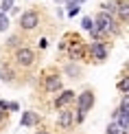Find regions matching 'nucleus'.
I'll use <instances>...</instances> for the list:
<instances>
[{"label": "nucleus", "mask_w": 129, "mask_h": 134, "mask_svg": "<svg viewBox=\"0 0 129 134\" xmlns=\"http://www.w3.org/2000/svg\"><path fill=\"white\" fill-rule=\"evenodd\" d=\"M120 110H127V112H129V94H127L125 99H122V103H120Z\"/></svg>", "instance_id": "nucleus-23"}, {"label": "nucleus", "mask_w": 129, "mask_h": 134, "mask_svg": "<svg viewBox=\"0 0 129 134\" xmlns=\"http://www.w3.org/2000/svg\"><path fill=\"white\" fill-rule=\"evenodd\" d=\"M2 11H9V9H13V0H2V7H0Z\"/></svg>", "instance_id": "nucleus-22"}, {"label": "nucleus", "mask_w": 129, "mask_h": 134, "mask_svg": "<svg viewBox=\"0 0 129 134\" xmlns=\"http://www.w3.org/2000/svg\"><path fill=\"white\" fill-rule=\"evenodd\" d=\"M15 62L20 66H24V68H29V66H33V62H35V53H33L31 48L22 46V48L15 51Z\"/></svg>", "instance_id": "nucleus-3"}, {"label": "nucleus", "mask_w": 129, "mask_h": 134, "mask_svg": "<svg viewBox=\"0 0 129 134\" xmlns=\"http://www.w3.org/2000/svg\"><path fill=\"white\" fill-rule=\"evenodd\" d=\"M101 7H103V11H107V13L112 15V13H116V9H118V2H116V0H107V2H103Z\"/></svg>", "instance_id": "nucleus-14"}, {"label": "nucleus", "mask_w": 129, "mask_h": 134, "mask_svg": "<svg viewBox=\"0 0 129 134\" xmlns=\"http://www.w3.org/2000/svg\"><path fill=\"white\" fill-rule=\"evenodd\" d=\"M92 105H94V92L92 90H83L79 97H77V121H81L85 119V114L92 110Z\"/></svg>", "instance_id": "nucleus-1"}, {"label": "nucleus", "mask_w": 129, "mask_h": 134, "mask_svg": "<svg viewBox=\"0 0 129 134\" xmlns=\"http://www.w3.org/2000/svg\"><path fill=\"white\" fill-rule=\"evenodd\" d=\"M79 2H85V0H79Z\"/></svg>", "instance_id": "nucleus-27"}, {"label": "nucleus", "mask_w": 129, "mask_h": 134, "mask_svg": "<svg viewBox=\"0 0 129 134\" xmlns=\"http://www.w3.org/2000/svg\"><path fill=\"white\" fill-rule=\"evenodd\" d=\"M85 51H90V48H85L83 46V42L79 40V37H75V42L70 44V59H83L85 57Z\"/></svg>", "instance_id": "nucleus-6"}, {"label": "nucleus", "mask_w": 129, "mask_h": 134, "mask_svg": "<svg viewBox=\"0 0 129 134\" xmlns=\"http://www.w3.org/2000/svg\"><path fill=\"white\" fill-rule=\"evenodd\" d=\"M70 101H75V92L72 90H64L57 99H55V108H64V105H68Z\"/></svg>", "instance_id": "nucleus-10"}, {"label": "nucleus", "mask_w": 129, "mask_h": 134, "mask_svg": "<svg viewBox=\"0 0 129 134\" xmlns=\"http://www.w3.org/2000/svg\"><path fill=\"white\" fill-rule=\"evenodd\" d=\"M127 94H129V92H127Z\"/></svg>", "instance_id": "nucleus-29"}, {"label": "nucleus", "mask_w": 129, "mask_h": 134, "mask_svg": "<svg viewBox=\"0 0 129 134\" xmlns=\"http://www.w3.org/2000/svg\"><path fill=\"white\" fill-rule=\"evenodd\" d=\"M66 72H68L72 79H75V77H81V68H79V66H75V64H68V66H66Z\"/></svg>", "instance_id": "nucleus-15"}, {"label": "nucleus", "mask_w": 129, "mask_h": 134, "mask_svg": "<svg viewBox=\"0 0 129 134\" xmlns=\"http://www.w3.org/2000/svg\"><path fill=\"white\" fill-rule=\"evenodd\" d=\"M7 44H9V46H18V44H20V40L13 35V37H9V42H7Z\"/></svg>", "instance_id": "nucleus-24"}, {"label": "nucleus", "mask_w": 129, "mask_h": 134, "mask_svg": "<svg viewBox=\"0 0 129 134\" xmlns=\"http://www.w3.org/2000/svg\"><path fill=\"white\" fill-rule=\"evenodd\" d=\"M94 29L101 33H116V24L112 20V15H107V11H101L94 20Z\"/></svg>", "instance_id": "nucleus-2"}, {"label": "nucleus", "mask_w": 129, "mask_h": 134, "mask_svg": "<svg viewBox=\"0 0 129 134\" xmlns=\"http://www.w3.org/2000/svg\"><path fill=\"white\" fill-rule=\"evenodd\" d=\"M88 48H90V55H92L96 62H103V59L107 57V48H105V44L101 42V40H94Z\"/></svg>", "instance_id": "nucleus-5"}, {"label": "nucleus", "mask_w": 129, "mask_h": 134, "mask_svg": "<svg viewBox=\"0 0 129 134\" xmlns=\"http://www.w3.org/2000/svg\"><path fill=\"white\" fill-rule=\"evenodd\" d=\"M35 134H48V132H46V130H37Z\"/></svg>", "instance_id": "nucleus-26"}, {"label": "nucleus", "mask_w": 129, "mask_h": 134, "mask_svg": "<svg viewBox=\"0 0 129 134\" xmlns=\"http://www.w3.org/2000/svg\"><path fill=\"white\" fill-rule=\"evenodd\" d=\"M7 26H9V18L4 15V11L0 13V31H7Z\"/></svg>", "instance_id": "nucleus-20"}, {"label": "nucleus", "mask_w": 129, "mask_h": 134, "mask_svg": "<svg viewBox=\"0 0 129 134\" xmlns=\"http://www.w3.org/2000/svg\"><path fill=\"white\" fill-rule=\"evenodd\" d=\"M44 88H46V92H59L61 90V79L57 75H48L46 81H44Z\"/></svg>", "instance_id": "nucleus-8"}, {"label": "nucleus", "mask_w": 129, "mask_h": 134, "mask_svg": "<svg viewBox=\"0 0 129 134\" xmlns=\"http://www.w3.org/2000/svg\"><path fill=\"white\" fill-rule=\"evenodd\" d=\"M72 123H75V112L72 110H61L59 116H57V125L68 130V127H72Z\"/></svg>", "instance_id": "nucleus-7"}, {"label": "nucleus", "mask_w": 129, "mask_h": 134, "mask_svg": "<svg viewBox=\"0 0 129 134\" xmlns=\"http://www.w3.org/2000/svg\"><path fill=\"white\" fill-rule=\"evenodd\" d=\"M118 90L120 92H129V77H125V79L118 81Z\"/></svg>", "instance_id": "nucleus-19"}, {"label": "nucleus", "mask_w": 129, "mask_h": 134, "mask_svg": "<svg viewBox=\"0 0 129 134\" xmlns=\"http://www.w3.org/2000/svg\"><path fill=\"white\" fill-rule=\"evenodd\" d=\"M79 4H81L79 0H70V2L66 4V7H68V15H70V18H75V15L81 11V7H79Z\"/></svg>", "instance_id": "nucleus-12"}, {"label": "nucleus", "mask_w": 129, "mask_h": 134, "mask_svg": "<svg viewBox=\"0 0 129 134\" xmlns=\"http://www.w3.org/2000/svg\"><path fill=\"white\" fill-rule=\"evenodd\" d=\"M122 130H125V127H122L118 121H114V123H109V125H107V134H120Z\"/></svg>", "instance_id": "nucleus-16"}, {"label": "nucleus", "mask_w": 129, "mask_h": 134, "mask_svg": "<svg viewBox=\"0 0 129 134\" xmlns=\"http://www.w3.org/2000/svg\"><path fill=\"white\" fill-rule=\"evenodd\" d=\"M4 121V112H2V108H0V123Z\"/></svg>", "instance_id": "nucleus-25"}, {"label": "nucleus", "mask_w": 129, "mask_h": 134, "mask_svg": "<svg viewBox=\"0 0 129 134\" xmlns=\"http://www.w3.org/2000/svg\"><path fill=\"white\" fill-rule=\"evenodd\" d=\"M0 108H2V110H13V112H15V110H20V105H18V103H11V101H4V99H0Z\"/></svg>", "instance_id": "nucleus-18"}, {"label": "nucleus", "mask_w": 129, "mask_h": 134, "mask_svg": "<svg viewBox=\"0 0 129 134\" xmlns=\"http://www.w3.org/2000/svg\"><path fill=\"white\" fill-rule=\"evenodd\" d=\"M37 24H40V15H37V11H24V13L20 15V26L24 31L35 29Z\"/></svg>", "instance_id": "nucleus-4"}, {"label": "nucleus", "mask_w": 129, "mask_h": 134, "mask_svg": "<svg viewBox=\"0 0 129 134\" xmlns=\"http://www.w3.org/2000/svg\"><path fill=\"white\" fill-rule=\"evenodd\" d=\"M127 70H129V64H127Z\"/></svg>", "instance_id": "nucleus-28"}, {"label": "nucleus", "mask_w": 129, "mask_h": 134, "mask_svg": "<svg viewBox=\"0 0 129 134\" xmlns=\"http://www.w3.org/2000/svg\"><path fill=\"white\" fill-rule=\"evenodd\" d=\"M37 123H40V114L37 112H24L20 119V125H24V127H33Z\"/></svg>", "instance_id": "nucleus-9"}, {"label": "nucleus", "mask_w": 129, "mask_h": 134, "mask_svg": "<svg viewBox=\"0 0 129 134\" xmlns=\"http://www.w3.org/2000/svg\"><path fill=\"white\" fill-rule=\"evenodd\" d=\"M118 123L125 127V130L129 127V112H127V110H120V114H118Z\"/></svg>", "instance_id": "nucleus-17"}, {"label": "nucleus", "mask_w": 129, "mask_h": 134, "mask_svg": "<svg viewBox=\"0 0 129 134\" xmlns=\"http://www.w3.org/2000/svg\"><path fill=\"white\" fill-rule=\"evenodd\" d=\"M81 26H83L85 31H92V29H94V22L90 20V18H83V20H81Z\"/></svg>", "instance_id": "nucleus-21"}, {"label": "nucleus", "mask_w": 129, "mask_h": 134, "mask_svg": "<svg viewBox=\"0 0 129 134\" xmlns=\"http://www.w3.org/2000/svg\"><path fill=\"white\" fill-rule=\"evenodd\" d=\"M116 15H118L120 22H129V0H122V2H118Z\"/></svg>", "instance_id": "nucleus-11"}, {"label": "nucleus", "mask_w": 129, "mask_h": 134, "mask_svg": "<svg viewBox=\"0 0 129 134\" xmlns=\"http://www.w3.org/2000/svg\"><path fill=\"white\" fill-rule=\"evenodd\" d=\"M13 77L15 75H13V70H11L9 66H2V68H0V79H2V81L9 83V81H13Z\"/></svg>", "instance_id": "nucleus-13"}]
</instances>
